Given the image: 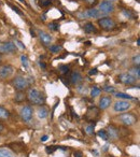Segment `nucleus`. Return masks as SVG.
Segmentation results:
<instances>
[{
	"mask_svg": "<svg viewBox=\"0 0 140 157\" xmlns=\"http://www.w3.org/2000/svg\"><path fill=\"white\" fill-rule=\"evenodd\" d=\"M27 98L33 104L36 106H42L45 102V97L41 92H39L36 88H29L27 93Z\"/></svg>",
	"mask_w": 140,
	"mask_h": 157,
	"instance_id": "1",
	"label": "nucleus"
},
{
	"mask_svg": "<svg viewBox=\"0 0 140 157\" xmlns=\"http://www.w3.org/2000/svg\"><path fill=\"white\" fill-rule=\"evenodd\" d=\"M12 85L17 92H23L29 86V83H28V80L26 77L18 75V77H15L12 80Z\"/></svg>",
	"mask_w": 140,
	"mask_h": 157,
	"instance_id": "2",
	"label": "nucleus"
},
{
	"mask_svg": "<svg viewBox=\"0 0 140 157\" xmlns=\"http://www.w3.org/2000/svg\"><path fill=\"white\" fill-rule=\"evenodd\" d=\"M98 25L102 27L104 30H112L115 27V22L110 17H102L98 20Z\"/></svg>",
	"mask_w": 140,
	"mask_h": 157,
	"instance_id": "3",
	"label": "nucleus"
},
{
	"mask_svg": "<svg viewBox=\"0 0 140 157\" xmlns=\"http://www.w3.org/2000/svg\"><path fill=\"white\" fill-rule=\"evenodd\" d=\"M78 16H79V18H99L100 16H102V13L99 12L98 9H95V8H92V9H88L86 10L85 12H81L78 14Z\"/></svg>",
	"mask_w": 140,
	"mask_h": 157,
	"instance_id": "4",
	"label": "nucleus"
},
{
	"mask_svg": "<svg viewBox=\"0 0 140 157\" xmlns=\"http://www.w3.org/2000/svg\"><path fill=\"white\" fill-rule=\"evenodd\" d=\"M114 4L108 1H102L99 3V12L102 14H110V13L114 12Z\"/></svg>",
	"mask_w": 140,
	"mask_h": 157,
	"instance_id": "5",
	"label": "nucleus"
},
{
	"mask_svg": "<svg viewBox=\"0 0 140 157\" xmlns=\"http://www.w3.org/2000/svg\"><path fill=\"white\" fill-rule=\"evenodd\" d=\"M120 121L122 122V124H124L125 126H131L137 122V119H136V116L131 114V113H124L120 116Z\"/></svg>",
	"mask_w": 140,
	"mask_h": 157,
	"instance_id": "6",
	"label": "nucleus"
},
{
	"mask_svg": "<svg viewBox=\"0 0 140 157\" xmlns=\"http://www.w3.org/2000/svg\"><path fill=\"white\" fill-rule=\"evenodd\" d=\"M131 107V104L126 100H120L116 101L113 106V110L115 112H125L127 110H129Z\"/></svg>",
	"mask_w": 140,
	"mask_h": 157,
	"instance_id": "7",
	"label": "nucleus"
},
{
	"mask_svg": "<svg viewBox=\"0 0 140 157\" xmlns=\"http://www.w3.org/2000/svg\"><path fill=\"white\" fill-rule=\"evenodd\" d=\"M14 68L11 65H3L0 67V79H8L13 74Z\"/></svg>",
	"mask_w": 140,
	"mask_h": 157,
	"instance_id": "8",
	"label": "nucleus"
},
{
	"mask_svg": "<svg viewBox=\"0 0 140 157\" xmlns=\"http://www.w3.org/2000/svg\"><path fill=\"white\" fill-rule=\"evenodd\" d=\"M33 110L30 106H25L21 110V116L25 122H30L33 119Z\"/></svg>",
	"mask_w": 140,
	"mask_h": 157,
	"instance_id": "9",
	"label": "nucleus"
},
{
	"mask_svg": "<svg viewBox=\"0 0 140 157\" xmlns=\"http://www.w3.org/2000/svg\"><path fill=\"white\" fill-rule=\"evenodd\" d=\"M16 51V44L13 42H4L0 45V53H13Z\"/></svg>",
	"mask_w": 140,
	"mask_h": 157,
	"instance_id": "10",
	"label": "nucleus"
},
{
	"mask_svg": "<svg viewBox=\"0 0 140 157\" xmlns=\"http://www.w3.org/2000/svg\"><path fill=\"white\" fill-rule=\"evenodd\" d=\"M119 81L125 85H131L136 82V79L134 77H131L129 73H122L119 75Z\"/></svg>",
	"mask_w": 140,
	"mask_h": 157,
	"instance_id": "11",
	"label": "nucleus"
},
{
	"mask_svg": "<svg viewBox=\"0 0 140 157\" xmlns=\"http://www.w3.org/2000/svg\"><path fill=\"white\" fill-rule=\"evenodd\" d=\"M111 103H112L111 97H109V96H104V97H102V99L99 100V109L106 110L107 108L110 107Z\"/></svg>",
	"mask_w": 140,
	"mask_h": 157,
	"instance_id": "12",
	"label": "nucleus"
},
{
	"mask_svg": "<svg viewBox=\"0 0 140 157\" xmlns=\"http://www.w3.org/2000/svg\"><path fill=\"white\" fill-rule=\"evenodd\" d=\"M39 38H40L42 43L45 45H49L52 42V37L49 33H44V31H40L39 33Z\"/></svg>",
	"mask_w": 140,
	"mask_h": 157,
	"instance_id": "13",
	"label": "nucleus"
},
{
	"mask_svg": "<svg viewBox=\"0 0 140 157\" xmlns=\"http://www.w3.org/2000/svg\"><path fill=\"white\" fill-rule=\"evenodd\" d=\"M107 133H108V137H110V139H112V140H115L119 138V131H118V129H116L115 127H113V126H109Z\"/></svg>",
	"mask_w": 140,
	"mask_h": 157,
	"instance_id": "14",
	"label": "nucleus"
},
{
	"mask_svg": "<svg viewBox=\"0 0 140 157\" xmlns=\"http://www.w3.org/2000/svg\"><path fill=\"white\" fill-rule=\"evenodd\" d=\"M37 115H38V117L40 119H46V117H48V115H49L48 109H46V108H44V107H40L38 109V111H37Z\"/></svg>",
	"mask_w": 140,
	"mask_h": 157,
	"instance_id": "15",
	"label": "nucleus"
},
{
	"mask_svg": "<svg viewBox=\"0 0 140 157\" xmlns=\"http://www.w3.org/2000/svg\"><path fill=\"white\" fill-rule=\"evenodd\" d=\"M82 81V75L79 72H72L70 75V82L72 84H78Z\"/></svg>",
	"mask_w": 140,
	"mask_h": 157,
	"instance_id": "16",
	"label": "nucleus"
},
{
	"mask_svg": "<svg viewBox=\"0 0 140 157\" xmlns=\"http://www.w3.org/2000/svg\"><path fill=\"white\" fill-rule=\"evenodd\" d=\"M0 157H16L15 154L11 150L7 148H0Z\"/></svg>",
	"mask_w": 140,
	"mask_h": 157,
	"instance_id": "17",
	"label": "nucleus"
},
{
	"mask_svg": "<svg viewBox=\"0 0 140 157\" xmlns=\"http://www.w3.org/2000/svg\"><path fill=\"white\" fill-rule=\"evenodd\" d=\"M84 31L86 33H95L96 31V28L94 26L93 23H86V24L84 25Z\"/></svg>",
	"mask_w": 140,
	"mask_h": 157,
	"instance_id": "18",
	"label": "nucleus"
},
{
	"mask_svg": "<svg viewBox=\"0 0 140 157\" xmlns=\"http://www.w3.org/2000/svg\"><path fill=\"white\" fill-rule=\"evenodd\" d=\"M129 74H131V77H134L136 80H138L140 77V69L139 67H134V68H131L129 70Z\"/></svg>",
	"mask_w": 140,
	"mask_h": 157,
	"instance_id": "19",
	"label": "nucleus"
},
{
	"mask_svg": "<svg viewBox=\"0 0 140 157\" xmlns=\"http://www.w3.org/2000/svg\"><path fill=\"white\" fill-rule=\"evenodd\" d=\"M10 116L9 111L3 107H0V119H8Z\"/></svg>",
	"mask_w": 140,
	"mask_h": 157,
	"instance_id": "20",
	"label": "nucleus"
},
{
	"mask_svg": "<svg viewBox=\"0 0 140 157\" xmlns=\"http://www.w3.org/2000/svg\"><path fill=\"white\" fill-rule=\"evenodd\" d=\"M25 99H26V95H25L23 92H17L15 94L14 100L16 101V102H23Z\"/></svg>",
	"mask_w": 140,
	"mask_h": 157,
	"instance_id": "21",
	"label": "nucleus"
},
{
	"mask_svg": "<svg viewBox=\"0 0 140 157\" xmlns=\"http://www.w3.org/2000/svg\"><path fill=\"white\" fill-rule=\"evenodd\" d=\"M115 97L120 98V99H124V100H131L133 97L128 94H124V93H115Z\"/></svg>",
	"mask_w": 140,
	"mask_h": 157,
	"instance_id": "22",
	"label": "nucleus"
},
{
	"mask_svg": "<svg viewBox=\"0 0 140 157\" xmlns=\"http://www.w3.org/2000/svg\"><path fill=\"white\" fill-rule=\"evenodd\" d=\"M100 93H102V89L100 88H98V87H93V89L91 90V96L93 98H95L100 95Z\"/></svg>",
	"mask_w": 140,
	"mask_h": 157,
	"instance_id": "23",
	"label": "nucleus"
},
{
	"mask_svg": "<svg viewBox=\"0 0 140 157\" xmlns=\"http://www.w3.org/2000/svg\"><path fill=\"white\" fill-rule=\"evenodd\" d=\"M97 135H98L99 138H102V140H108V139H109V137H108L107 131L104 130V129H102V130H99Z\"/></svg>",
	"mask_w": 140,
	"mask_h": 157,
	"instance_id": "24",
	"label": "nucleus"
},
{
	"mask_svg": "<svg viewBox=\"0 0 140 157\" xmlns=\"http://www.w3.org/2000/svg\"><path fill=\"white\" fill-rule=\"evenodd\" d=\"M62 50H63V46H62V45H52V46H50V51L53 52V53H58V52H60Z\"/></svg>",
	"mask_w": 140,
	"mask_h": 157,
	"instance_id": "25",
	"label": "nucleus"
},
{
	"mask_svg": "<svg viewBox=\"0 0 140 157\" xmlns=\"http://www.w3.org/2000/svg\"><path fill=\"white\" fill-rule=\"evenodd\" d=\"M49 28L51 30H54V31H57V30L59 29V25L57 24V23H50L49 24Z\"/></svg>",
	"mask_w": 140,
	"mask_h": 157,
	"instance_id": "26",
	"label": "nucleus"
},
{
	"mask_svg": "<svg viewBox=\"0 0 140 157\" xmlns=\"http://www.w3.org/2000/svg\"><path fill=\"white\" fill-rule=\"evenodd\" d=\"M85 130L88 135H93L94 133V125L91 124V125H87L86 128H85Z\"/></svg>",
	"mask_w": 140,
	"mask_h": 157,
	"instance_id": "27",
	"label": "nucleus"
},
{
	"mask_svg": "<svg viewBox=\"0 0 140 157\" xmlns=\"http://www.w3.org/2000/svg\"><path fill=\"white\" fill-rule=\"evenodd\" d=\"M133 62H134L137 67H139V64H140V55L139 54H137L136 56L133 57Z\"/></svg>",
	"mask_w": 140,
	"mask_h": 157,
	"instance_id": "28",
	"label": "nucleus"
},
{
	"mask_svg": "<svg viewBox=\"0 0 140 157\" xmlns=\"http://www.w3.org/2000/svg\"><path fill=\"white\" fill-rule=\"evenodd\" d=\"M104 90L107 93H111V94H114V93H115V89H114V87H112V86H104Z\"/></svg>",
	"mask_w": 140,
	"mask_h": 157,
	"instance_id": "29",
	"label": "nucleus"
},
{
	"mask_svg": "<svg viewBox=\"0 0 140 157\" xmlns=\"http://www.w3.org/2000/svg\"><path fill=\"white\" fill-rule=\"evenodd\" d=\"M21 60H22V64H23V66H24L25 68H28V59H27V57L25 56V55H23V56L21 57Z\"/></svg>",
	"mask_w": 140,
	"mask_h": 157,
	"instance_id": "30",
	"label": "nucleus"
},
{
	"mask_svg": "<svg viewBox=\"0 0 140 157\" xmlns=\"http://www.w3.org/2000/svg\"><path fill=\"white\" fill-rule=\"evenodd\" d=\"M58 69H59V70L63 72V73H67V72H69V67H68V66L62 65V66H59V67H58Z\"/></svg>",
	"mask_w": 140,
	"mask_h": 157,
	"instance_id": "31",
	"label": "nucleus"
},
{
	"mask_svg": "<svg viewBox=\"0 0 140 157\" xmlns=\"http://www.w3.org/2000/svg\"><path fill=\"white\" fill-rule=\"evenodd\" d=\"M51 3H52L51 0H41V1H40V6L41 7H48V6H50Z\"/></svg>",
	"mask_w": 140,
	"mask_h": 157,
	"instance_id": "32",
	"label": "nucleus"
},
{
	"mask_svg": "<svg viewBox=\"0 0 140 157\" xmlns=\"http://www.w3.org/2000/svg\"><path fill=\"white\" fill-rule=\"evenodd\" d=\"M97 1H98V0H84V2L86 3V4H88V6H93V4H95Z\"/></svg>",
	"mask_w": 140,
	"mask_h": 157,
	"instance_id": "33",
	"label": "nucleus"
},
{
	"mask_svg": "<svg viewBox=\"0 0 140 157\" xmlns=\"http://www.w3.org/2000/svg\"><path fill=\"white\" fill-rule=\"evenodd\" d=\"M96 73H97V69H92L89 71V75H95Z\"/></svg>",
	"mask_w": 140,
	"mask_h": 157,
	"instance_id": "34",
	"label": "nucleus"
},
{
	"mask_svg": "<svg viewBox=\"0 0 140 157\" xmlns=\"http://www.w3.org/2000/svg\"><path fill=\"white\" fill-rule=\"evenodd\" d=\"M11 8H12V9L14 10V11H15V12H16V13H17V14H20V15L22 14V12H21V11H18L17 8H15V7H13V6H11Z\"/></svg>",
	"mask_w": 140,
	"mask_h": 157,
	"instance_id": "35",
	"label": "nucleus"
},
{
	"mask_svg": "<svg viewBox=\"0 0 140 157\" xmlns=\"http://www.w3.org/2000/svg\"><path fill=\"white\" fill-rule=\"evenodd\" d=\"M75 157H82V153L81 152H75Z\"/></svg>",
	"mask_w": 140,
	"mask_h": 157,
	"instance_id": "36",
	"label": "nucleus"
},
{
	"mask_svg": "<svg viewBox=\"0 0 140 157\" xmlns=\"http://www.w3.org/2000/svg\"><path fill=\"white\" fill-rule=\"evenodd\" d=\"M4 129H6V128H4V126H3V125L1 124V123H0V132L4 131Z\"/></svg>",
	"mask_w": 140,
	"mask_h": 157,
	"instance_id": "37",
	"label": "nucleus"
},
{
	"mask_svg": "<svg viewBox=\"0 0 140 157\" xmlns=\"http://www.w3.org/2000/svg\"><path fill=\"white\" fill-rule=\"evenodd\" d=\"M46 140H48V136H43L41 138V141H43V142H44V141H46Z\"/></svg>",
	"mask_w": 140,
	"mask_h": 157,
	"instance_id": "38",
	"label": "nucleus"
},
{
	"mask_svg": "<svg viewBox=\"0 0 140 157\" xmlns=\"http://www.w3.org/2000/svg\"><path fill=\"white\" fill-rule=\"evenodd\" d=\"M39 65H40V67H42V68H46V66H45V64H43V62H39Z\"/></svg>",
	"mask_w": 140,
	"mask_h": 157,
	"instance_id": "39",
	"label": "nucleus"
},
{
	"mask_svg": "<svg viewBox=\"0 0 140 157\" xmlns=\"http://www.w3.org/2000/svg\"><path fill=\"white\" fill-rule=\"evenodd\" d=\"M17 43L18 44H20V46H21L22 48H25V45L23 44V43H22V42H20V41H17Z\"/></svg>",
	"mask_w": 140,
	"mask_h": 157,
	"instance_id": "40",
	"label": "nucleus"
},
{
	"mask_svg": "<svg viewBox=\"0 0 140 157\" xmlns=\"http://www.w3.org/2000/svg\"><path fill=\"white\" fill-rule=\"evenodd\" d=\"M106 1H108V2H111V3H113V2H115L116 0H106Z\"/></svg>",
	"mask_w": 140,
	"mask_h": 157,
	"instance_id": "41",
	"label": "nucleus"
},
{
	"mask_svg": "<svg viewBox=\"0 0 140 157\" xmlns=\"http://www.w3.org/2000/svg\"><path fill=\"white\" fill-rule=\"evenodd\" d=\"M30 33H31V36L33 37H36V35H35V33H33V30H30Z\"/></svg>",
	"mask_w": 140,
	"mask_h": 157,
	"instance_id": "42",
	"label": "nucleus"
},
{
	"mask_svg": "<svg viewBox=\"0 0 140 157\" xmlns=\"http://www.w3.org/2000/svg\"><path fill=\"white\" fill-rule=\"evenodd\" d=\"M137 45H138V46L140 45V39H138V40H137Z\"/></svg>",
	"mask_w": 140,
	"mask_h": 157,
	"instance_id": "43",
	"label": "nucleus"
},
{
	"mask_svg": "<svg viewBox=\"0 0 140 157\" xmlns=\"http://www.w3.org/2000/svg\"><path fill=\"white\" fill-rule=\"evenodd\" d=\"M20 1H21V2H24V0H20Z\"/></svg>",
	"mask_w": 140,
	"mask_h": 157,
	"instance_id": "44",
	"label": "nucleus"
},
{
	"mask_svg": "<svg viewBox=\"0 0 140 157\" xmlns=\"http://www.w3.org/2000/svg\"><path fill=\"white\" fill-rule=\"evenodd\" d=\"M0 61H1V55H0Z\"/></svg>",
	"mask_w": 140,
	"mask_h": 157,
	"instance_id": "45",
	"label": "nucleus"
}]
</instances>
